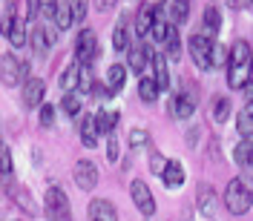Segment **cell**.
<instances>
[{
  "label": "cell",
  "mask_w": 253,
  "mask_h": 221,
  "mask_svg": "<svg viewBox=\"0 0 253 221\" xmlns=\"http://www.w3.org/2000/svg\"><path fill=\"white\" fill-rule=\"evenodd\" d=\"M164 164H167V161H164V155H161V152H156V149H153V152H150V170H153V173H158V175H161V170H164Z\"/></svg>",
  "instance_id": "obj_37"
},
{
  "label": "cell",
  "mask_w": 253,
  "mask_h": 221,
  "mask_svg": "<svg viewBox=\"0 0 253 221\" xmlns=\"http://www.w3.org/2000/svg\"><path fill=\"white\" fill-rule=\"evenodd\" d=\"M227 118H230V101H227V98H219V101L213 104V121H216V124H224Z\"/></svg>",
  "instance_id": "obj_31"
},
{
  "label": "cell",
  "mask_w": 253,
  "mask_h": 221,
  "mask_svg": "<svg viewBox=\"0 0 253 221\" xmlns=\"http://www.w3.org/2000/svg\"><path fill=\"white\" fill-rule=\"evenodd\" d=\"M167 112H170L173 118H178V121H184V118H190V115L196 112V101H193L190 95H173V98L167 101Z\"/></svg>",
  "instance_id": "obj_12"
},
{
  "label": "cell",
  "mask_w": 253,
  "mask_h": 221,
  "mask_svg": "<svg viewBox=\"0 0 253 221\" xmlns=\"http://www.w3.org/2000/svg\"><path fill=\"white\" fill-rule=\"evenodd\" d=\"M72 175H75V184L81 189H95V184H98V167H95L92 161H86V158L75 164Z\"/></svg>",
  "instance_id": "obj_11"
},
{
  "label": "cell",
  "mask_w": 253,
  "mask_h": 221,
  "mask_svg": "<svg viewBox=\"0 0 253 221\" xmlns=\"http://www.w3.org/2000/svg\"><path fill=\"white\" fill-rule=\"evenodd\" d=\"M95 124H98V132H112L115 129V124H118V112L115 110H101L98 115H95Z\"/></svg>",
  "instance_id": "obj_26"
},
{
  "label": "cell",
  "mask_w": 253,
  "mask_h": 221,
  "mask_svg": "<svg viewBox=\"0 0 253 221\" xmlns=\"http://www.w3.org/2000/svg\"><path fill=\"white\" fill-rule=\"evenodd\" d=\"M158 92H161V89H158L156 75H153V72H150V75L144 72L141 80H138V98H141L144 104H153V101L158 98Z\"/></svg>",
  "instance_id": "obj_17"
},
{
  "label": "cell",
  "mask_w": 253,
  "mask_h": 221,
  "mask_svg": "<svg viewBox=\"0 0 253 221\" xmlns=\"http://www.w3.org/2000/svg\"><path fill=\"white\" fill-rule=\"evenodd\" d=\"M233 161H236L239 167H253V141L251 138H245V141L233 149Z\"/></svg>",
  "instance_id": "obj_25"
},
{
  "label": "cell",
  "mask_w": 253,
  "mask_h": 221,
  "mask_svg": "<svg viewBox=\"0 0 253 221\" xmlns=\"http://www.w3.org/2000/svg\"><path fill=\"white\" fill-rule=\"evenodd\" d=\"M92 89H95V98H101V101H110L112 95H115L110 86H92Z\"/></svg>",
  "instance_id": "obj_43"
},
{
  "label": "cell",
  "mask_w": 253,
  "mask_h": 221,
  "mask_svg": "<svg viewBox=\"0 0 253 221\" xmlns=\"http://www.w3.org/2000/svg\"><path fill=\"white\" fill-rule=\"evenodd\" d=\"M224 207L233 216H245L253 207V178L251 175H236L224 189Z\"/></svg>",
  "instance_id": "obj_2"
},
{
  "label": "cell",
  "mask_w": 253,
  "mask_h": 221,
  "mask_svg": "<svg viewBox=\"0 0 253 221\" xmlns=\"http://www.w3.org/2000/svg\"><path fill=\"white\" fill-rule=\"evenodd\" d=\"M61 110L66 112V115H81V98H78V92H66V95H63Z\"/></svg>",
  "instance_id": "obj_30"
},
{
  "label": "cell",
  "mask_w": 253,
  "mask_h": 221,
  "mask_svg": "<svg viewBox=\"0 0 253 221\" xmlns=\"http://www.w3.org/2000/svg\"><path fill=\"white\" fill-rule=\"evenodd\" d=\"M29 46H32V52H35L38 58H46V55H49L52 37L46 35V29H43L41 23H35V29H32V35H29Z\"/></svg>",
  "instance_id": "obj_16"
},
{
  "label": "cell",
  "mask_w": 253,
  "mask_h": 221,
  "mask_svg": "<svg viewBox=\"0 0 253 221\" xmlns=\"http://www.w3.org/2000/svg\"><path fill=\"white\" fill-rule=\"evenodd\" d=\"M150 63H153V75H156V80H158V89H161V92H164V89H170V69H167V58H164V55H153Z\"/></svg>",
  "instance_id": "obj_18"
},
{
  "label": "cell",
  "mask_w": 253,
  "mask_h": 221,
  "mask_svg": "<svg viewBox=\"0 0 253 221\" xmlns=\"http://www.w3.org/2000/svg\"><path fill=\"white\" fill-rule=\"evenodd\" d=\"M233 9H245V6H251V0H227Z\"/></svg>",
  "instance_id": "obj_45"
},
{
  "label": "cell",
  "mask_w": 253,
  "mask_h": 221,
  "mask_svg": "<svg viewBox=\"0 0 253 221\" xmlns=\"http://www.w3.org/2000/svg\"><path fill=\"white\" fill-rule=\"evenodd\" d=\"M251 3H253V0H251Z\"/></svg>",
  "instance_id": "obj_46"
},
{
  "label": "cell",
  "mask_w": 253,
  "mask_h": 221,
  "mask_svg": "<svg viewBox=\"0 0 253 221\" xmlns=\"http://www.w3.org/2000/svg\"><path fill=\"white\" fill-rule=\"evenodd\" d=\"M205 26L210 35H216V32L221 29V12L216 9V6H207L205 9Z\"/></svg>",
  "instance_id": "obj_29"
},
{
  "label": "cell",
  "mask_w": 253,
  "mask_h": 221,
  "mask_svg": "<svg viewBox=\"0 0 253 221\" xmlns=\"http://www.w3.org/2000/svg\"><path fill=\"white\" fill-rule=\"evenodd\" d=\"M38 15H41V3H38V0H26V20L35 23V17Z\"/></svg>",
  "instance_id": "obj_40"
},
{
  "label": "cell",
  "mask_w": 253,
  "mask_h": 221,
  "mask_svg": "<svg viewBox=\"0 0 253 221\" xmlns=\"http://www.w3.org/2000/svg\"><path fill=\"white\" fill-rule=\"evenodd\" d=\"M98 52V37L92 29H81V35L75 37V58L81 63H89Z\"/></svg>",
  "instance_id": "obj_8"
},
{
  "label": "cell",
  "mask_w": 253,
  "mask_h": 221,
  "mask_svg": "<svg viewBox=\"0 0 253 221\" xmlns=\"http://www.w3.org/2000/svg\"><path fill=\"white\" fill-rule=\"evenodd\" d=\"M89 221H118L115 204L107 198H92L89 201Z\"/></svg>",
  "instance_id": "obj_13"
},
{
  "label": "cell",
  "mask_w": 253,
  "mask_h": 221,
  "mask_svg": "<svg viewBox=\"0 0 253 221\" xmlns=\"http://www.w3.org/2000/svg\"><path fill=\"white\" fill-rule=\"evenodd\" d=\"M115 3H118V0H92V6L98 9V12H110Z\"/></svg>",
  "instance_id": "obj_44"
},
{
  "label": "cell",
  "mask_w": 253,
  "mask_h": 221,
  "mask_svg": "<svg viewBox=\"0 0 253 221\" xmlns=\"http://www.w3.org/2000/svg\"><path fill=\"white\" fill-rule=\"evenodd\" d=\"M251 69H253V52L245 40H236L230 46V55H227V83L233 89H242L245 80L251 78Z\"/></svg>",
  "instance_id": "obj_1"
},
{
  "label": "cell",
  "mask_w": 253,
  "mask_h": 221,
  "mask_svg": "<svg viewBox=\"0 0 253 221\" xmlns=\"http://www.w3.org/2000/svg\"><path fill=\"white\" fill-rule=\"evenodd\" d=\"M112 49L115 52H126L129 49V29H126V15L118 20V26L112 32Z\"/></svg>",
  "instance_id": "obj_20"
},
{
  "label": "cell",
  "mask_w": 253,
  "mask_h": 221,
  "mask_svg": "<svg viewBox=\"0 0 253 221\" xmlns=\"http://www.w3.org/2000/svg\"><path fill=\"white\" fill-rule=\"evenodd\" d=\"M190 17V0H170V23L181 26Z\"/></svg>",
  "instance_id": "obj_22"
},
{
  "label": "cell",
  "mask_w": 253,
  "mask_h": 221,
  "mask_svg": "<svg viewBox=\"0 0 253 221\" xmlns=\"http://www.w3.org/2000/svg\"><path fill=\"white\" fill-rule=\"evenodd\" d=\"M190 55L199 69H213V40L207 37L205 32H193L190 35Z\"/></svg>",
  "instance_id": "obj_5"
},
{
  "label": "cell",
  "mask_w": 253,
  "mask_h": 221,
  "mask_svg": "<svg viewBox=\"0 0 253 221\" xmlns=\"http://www.w3.org/2000/svg\"><path fill=\"white\" fill-rule=\"evenodd\" d=\"M150 58H153V52H150L147 43H138V46L126 49V66H129L132 72H138V75H144V72L150 69Z\"/></svg>",
  "instance_id": "obj_9"
},
{
  "label": "cell",
  "mask_w": 253,
  "mask_h": 221,
  "mask_svg": "<svg viewBox=\"0 0 253 221\" xmlns=\"http://www.w3.org/2000/svg\"><path fill=\"white\" fill-rule=\"evenodd\" d=\"M69 9H72V20L84 23V17L89 12V0H69Z\"/></svg>",
  "instance_id": "obj_32"
},
{
  "label": "cell",
  "mask_w": 253,
  "mask_h": 221,
  "mask_svg": "<svg viewBox=\"0 0 253 221\" xmlns=\"http://www.w3.org/2000/svg\"><path fill=\"white\" fill-rule=\"evenodd\" d=\"M236 129H239V135H242V138H251V135H253V104H248L245 110L239 112Z\"/></svg>",
  "instance_id": "obj_24"
},
{
  "label": "cell",
  "mask_w": 253,
  "mask_h": 221,
  "mask_svg": "<svg viewBox=\"0 0 253 221\" xmlns=\"http://www.w3.org/2000/svg\"><path fill=\"white\" fill-rule=\"evenodd\" d=\"M107 158L110 161H118V138H115V129L107 132Z\"/></svg>",
  "instance_id": "obj_36"
},
{
  "label": "cell",
  "mask_w": 253,
  "mask_h": 221,
  "mask_svg": "<svg viewBox=\"0 0 253 221\" xmlns=\"http://www.w3.org/2000/svg\"><path fill=\"white\" fill-rule=\"evenodd\" d=\"M52 20H55V26H58L61 32L69 29V26L75 23V20H72V9H69V3H58V9H55V17H52Z\"/></svg>",
  "instance_id": "obj_27"
},
{
  "label": "cell",
  "mask_w": 253,
  "mask_h": 221,
  "mask_svg": "<svg viewBox=\"0 0 253 221\" xmlns=\"http://www.w3.org/2000/svg\"><path fill=\"white\" fill-rule=\"evenodd\" d=\"M0 173L9 175L12 173V152H9V147L0 141Z\"/></svg>",
  "instance_id": "obj_34"
},
{
  "label": "cell",
  "mask_w": 253,
  "mask_h": 221,
  "mask_svg": "<svg viewBox=\"0 0 253 221\" xmlns=\"http://www.w3.org/2000/svg\"><path fill=\"white\" fill-rule=\"evenodd\" d=\"M41 3V12L46 17H55V9H58V0H38Z\"/></svg>",
  "instance_id": "obj_41"
},
{
  "label": "cell",
  "mask_w": 253,
  "mask_h": 221,
  "mask_svg": "<svg viewBox=\"0 0 253 221\" xmlns=\"http://www.w3.org/2000/svg\"><path fill=\"white\" fill-rule=\"evenodd\" d=\"M78 83H81V66L72 63V66H66V72L61 75V89L63 92H78Z\"/></svg>",
  "instance_id": "obj_23"
},
{
  "label": "cell",
  "mask_w": 253,
  "mask_h": 221,
  "mask_svg": "<svg viewBox=\"0 0 253 221\" xmlns=\"http://www.w3.org/2000/svg\"><path fill=\"white\" fill-rule=\"evenodd\" d=\"M43 213L49 221H72V210H69V198L61 187H49L46 198H43Z\"/></svg>",
  "instance_id": "obj_4"
},
{
  "label": "cell",
  "mask_w": 253,
  "mask_h": 221,
  "mask_svg": "<svg viewBox=\"0 0 253 221\" xmlns=\"http://www.w3.org/2000/svg\"><path fill=\"white\" fill-rule=\"evenodd\" d=\"M242 95H245V101H248V104H253V75L245 80V86H242Z\"/></svg>",
  "instance_id": "obj_42"
},
{
  "label": "cell",
  "mask_w": 253,
  "mask_h": 221,
  "mask_svg": "<svg viewBox=\"0 0 253 221\" xmlns=\"http://www.w3.org/2000/svg\"><path fill=\"white\" fill-rule=\"evenodd\" d=\"M0 35H3L12 46H23V43H26V29H23V23L17 20L15 6H12V9H9L3 17H0Z\"/></svg>",
  "instance_id": "obj_6"
},
{
  "label": "cell",
  "mask_w": 253,
  "mask_h": 221,
  "mask_svg": "<svg viewBox=\"0 0 253 221\" xmlns=\"http://www.w3.org/2000/svg\"><path fill=\"white\" fill-rule=\"evenodd\" d=\"M213 210H216V195L210 189H205L202 192V213H205L207 219H213Z\"/></svg>",
  "instance_id": "obj_35"
},
{
  "label": "cell",
  "mask_w": 253,
  "mask_h": 221,
  "mask_svg": "<svg viewBox=\"0 0 253 221\" xmlns=\"http://www.w3.org/2000/svg\"><path fill=\"white\" fill-rule=\"evenodd\" d=\"M129 195H132V204L138 207V213H144V216H153L156 213V198H153L150 187L144 184L141 178H135L129 184Z\"/></svg>",
  "instance_id": "obj_7"
},
{
  "label": "cell",
  "mask_w": 253,
  "mask_h": 221,
  "mask_svg": "<svg viewBox=\"0 0 253 221\" xmlns=\"http://www.w3.org/2000/svg\"><path fill=\"white\" fill-rule=\"evenodd\" d=\"M161 181H164V187H170V189H175V187H181L184 184V167H181V161H167L164 164V170H161Z\"/></svg>",
  "instance_id": "obj_15"
},
{
  "label": "cell",
  "mask_w": 253,
  "mask_h": 221,
  "mask_svg": "<svg viewBox=\"0 0 253 221\" xmlns=\"http://www.w3.org/2000/svg\"><path fill=\"white\" fill-rule=\"evenodd\" d=\"M147 141H150L147 129H132V132H129V147H132V149H141V147H147Z\"/></svg>",
  "instance_id": "obj_33"
},
{
  "label": "cell",
  "mask_w": 253,
  "mask_h": 221,
  "mask_svg": "<svg viewBox=\"0 0 253 221\" xmlns=\"http://www.w3.org/2000/svg\"><path fill=\"white\" fill-rule=\"evenodd\" d=\"M26 78H29V63L20 61V58L12 55V52L0 55V83L17 86V83H23Z\"/></svg>",
  "instance_id": "obj_3"
},
{
  "label": "cell",
  "mask_w": 253,
  "mask_h": 221,
  "mask_svg": "<svg viewBox=\"0 0 253 221\" xmlns=\"http://www.w3.org/2000/svg\"><path fill=\"white\" fill-rule=\"evenodd\" d=\"M124 83H126V66L124 63H112L110 72H107V86L112 92H118V89H124Z\"/></svg>",
  "instance_id": "obj_21"
},
{
  "label": "cell",
  "mask_w": 253,
  "mask_h": 221,
  "mask_svg": "<svg viewBox=\"0 0 253 221\" xmlns=\"http://www.w3.org/2000/svg\"><path fill=\"white\" fill-rule=\"evenodd\" d=\"M41 124H43V126L55 124V107H49V104H43V107H41Z\"/></svg>",
  "instance_id": "obj_39"
},
{
  "label": "cell",
  "mask_w": 253,
  "mask_h": 221,
  "mask_svg": "<svg viewBox=\"0 0 253 221\" xmlns=\"http://www.w3.org/2000/svg\"><path fill=\"white\" fill-rule=\"evenodd\" d=\"M78 129H81V138H84V147H98V124H95V115H86L81 112V121H78Z\"/></svg>",
  "instance_id": "obj_14"
},
{
  "label": "cell",
  "mask_w": 253,
  "mask_h": 221,
  "mask_svg": "<svg viewBox=\"0 0 253 221\" xmlns=\"http://www.w3.org/2000/svg\"><path fill=\"white\" fill-rule=\"evenodd\" d=\"M164 49H167V55L170 58H178L181 55V37H178V29H175L173 23H170V32H167V40H164Z\"/></svg>",
  "instance_id": "obj_28"
},
{
  "label": "cell",
  "mask_w": 253,
  "mask_h": 221,
  "mask_svg": "<svg viewBox=\"0 0 253 221\" xmlns=\"http://www.w3.org/2000/svg\"><path fill=\"white\" fill-rule=\"evenodd\" d=\"M227 55H230V49H224L221 43L213 40V66H216V63H224L227 61Z\"/></svg>",
  "instance_id": "obj_38"
},
{
  "label": "cell",
  "mask_w": 253,
  "mask_h": 221,
  "mask_svg": "<svg viewBox=\"0 0 253 221\" xmlns=\"http://www.w3.org/2000/svg\"><path fill=\"white\" fill-rule=\"evenodd\" d=\"M153 12H156V6H150V3H144L141 9H138V15H135V32H138V37H150V26H153Z\"/></svg>",
  "instance_id": "obj_19"
},
{
  "label": "cell",
  "mask_w": 253,
  "mask_h": 221,
  "mask_svg": "<svg viewBox=\"0 0 253 221\" xmlns=\"http://www.w3.org/2000/svg\"><path fill=\"white\" fill-rule=\"evenodd\" d=\"M43 95H46V83L41 78H26L23 80V107H41L43 104Z\"/></svg>",
  "instance_id": "obj_10"
}]
</instances>
